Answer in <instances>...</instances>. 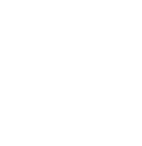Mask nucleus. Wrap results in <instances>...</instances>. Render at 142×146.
<instances>
[]
</instances>
